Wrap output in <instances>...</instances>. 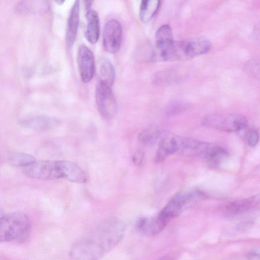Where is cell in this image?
<instances>
[{"label":"cell","instance_id":"e0dca14e","mask_svg":"<svg viewBox=\"0 0 260 260\" xmlns=\"http://www.w3.org/2000/svg\"><path fill=\"white\" fill-rule=\"evenodd\" d=\"M174 41L171 27L168 24L161 26L155 34V47L154 52L166 48Z\"/></svg>","mask_w":260,"mask_h":260},{"label":"cell","instance_id":"d4e9b609","mask_svg":"<svg viewBox=\"0 0 260 260\" xmlns=\"http://www.w3.org/2000/svg\"><path fill=\"white\" fill-rule=\"evenodd\" d=\"M247 142L248 145L254 147L257 144L259 140V135L257 131L254 129H250L246 137Z\"/></svg>","mask_w":260,"mask_h":260},{"label":"cell","instance_id":"83f0119b","mask_svg":"<svg viewBox=\"0 0 260 260\" xmlns=\"http://www.w3.org/2000/svg\"><path fill=\"white\" fill-rule=\"evenodd\" d=\"M94 0H84L85 6L86 10L90 9V6L92 4Z\"/></svg>","mask_w":260,"mask_h":260},{"label":"cell","instance_id":"5bb4252c","mask_svg":"<svg viewBox=\"0 0 260 260\" xmlns=\"http://www.w3.org/2000/svg\"><path fill=\"white\" fill-rule=\"evenodd\" d=\"M86 27L85 37L88 42L95 44L100 36V21L98 13L89 9L86 14Z\"/></svg>","mask_w":260,"mask_h":260},{"label":"cell","instance_id":"cb8c5ba5","mask_svg":"<svg viewBox=\"0 0 260 260\" xmlns=\"http://www.w3.org/2000/svg\"><path fill=\"white\" fill-rule=\"evenodd\" d=\"M189 105L183 102H176L170 104L167 108V113L169 115H177L185 111Z\"/></svg>","mask_w":260,"mask_h":260},{"label":"cell","instance_id":"9c48e42d","mask_svg":"<svg viewBox=\"0 0 260 260\" xmlns=\"http://www.w3.org/2000/svg\"><path fill=\"white\" fill-rule=\"evenodd\" d=\"M19 123L23 126L36 130H49L60 123L56 118L46 115H36L23 118Z\"/></svg>","mask_w":260,"mask_h":260},{"label":"cell","instance_id":"ba28073f","mask_svg":"<svg viewBox=\"0 0 260 260\" xmlns=\"http://www.w3.org/2000/svg\"><path fill=\"white\" fill-rule=\"evenodd\" d=\"M77 63L81 80L88 83L92 79L95 72V61L92 51L85 45L79 48Z\"/></svg>","mask_w":260,"mask_h":260},{"label":"cell","instance_id":"3957f363","mask_svg":"<svg viewBox=\"0 0 260 260\" xmlns=\"http://www.w3.org/2000/svg\"><path fill=\"white\" fill-rule=\"evenodd\" d=\"M30 231V220L23 212L11 213L0 218V242H25Z\"/></svg>","mask_w":260,"mask_h":260},{"label":"cell","instance_id":"ac0fdd59","mask_svg":"<svg viewBox=\"0 0 260 260\" xmlns=\"http://www.w3.org/2000/svg\"><path fill=\"white\" fill-rule=\"evenodd\" d=\"M180 76L175 69H166L157 72L153 76V82L158 86H166L176 82Z\"/></svg>","mask_w":260,"mask_h":260},{"label":"cell","instance_id":"7c38bea8","mask_svg":"<svg viewBox=\"0 0 260 260\" xmlns=\"http://www.w3.org/2000/svg\"><path fill=\"white\" fill-rule=\"evenodd\" d=\"M62 178L70 181L83 183L87 181V176L79 166L68 160H59Z\"/></svg>","mask_w":260,"mask_h":260},{"label":"cell","instance_id":"9a60e30c","mask_svg":"<svg viewBox=\"0 0 260 260\" xmlns=\"http://www.w3.org/2000/svg\"><path fill=\"white\" fill-rule=\"evenodd\" d=\"M176 136L165 135L161 138L157 150L155 161H163L168 156L177 152Z\"/></svg>","mask_w":260,"mask_h":260},{"label":"cell","instance_id":"ffe728a7","mask_svg":"<svg viewBox=\"0 0 260 260\" xmlns=\"http://www.w3.org/2000/svg\"><path fill=\"white\" fill-rule=\"evenodd\" d=\"M228 155V153L226 149L221 146L212 144L205 159L211 166L216 167L226 158Z\"/></svg>","mask_w":260,"mask_h":260},{"label":"cell","instance_id":"8992f818","mask_svg":"<svg viewBox=\"0 0 260 260\" xmlns=\"http://www.w3.org/2000/svg\"><path fill=\"white\" fill-rule=\"evenodd\" d=\"M27 176L41 180H54L62 178L59 160H36L23 167Z\"/></svg>","mask_w":260,"mask_h":260},{"label":"cell","instance_id":"7402d4cb","mask_svg":"<svg viewBox=\"0 0 260 260\" xmlns=\"http://www.w3.org/2000/svg\"><path fill=\"white\" fill-rule=\"evenodd\" d=\"M36 160L35 157L30 154L16 152L13 153L10 157V163L15 166L26 167Z\"/></svg>","mask_w":260,"mask_h":260},{"label":"cell","instance_id":"d6986e66","mask_svg":"<svg viewBox=\"0 0 260 260\" xmlns=\"http://www.w3.org/2000/svg\"><path fill=\"white\" fill-rule=\"evenodd\" d=\"M160 5V0H141L140 19L144 23L149 22L155 15Z\"/></svg>","mask_w":260,"mask_h":260},{"label":"cell","instance_id":"277c9868","mask_svg":"<svg viewBox=\"0 0 260 260\" xmlns=\"http://www.w3.org/2000/svg\"><path fill=\"white\" fill-rule=\"evenodd\" d=\"M202 121L207 127L228 132L243 131L248 123L247 118L238 114H210L205 116Z\"/></svg>","mask_w":260,"mask_h":260},{"label":"cell","instance_id":"2e32d148","mask_svg":"<svg viewBox=\"0 0 260 260\" xmlns=\"http://www.w3.org/2000/svg\"><path fill=\"white\" fill-rule=\"evenodd\" d=\"M98 76L99 81L111 87L115 80V72L112 64L108 60L102 58L99 60Z\"/></svg>","mask_w":260,"mask_h":260},{"label":"cell","instance_id":"44dd1931","mask_svg":"<svg viewBox=\"0 0 260 260\" xmlns=\"http://www.w3.org/2000/svg\"><path fill=\"white\" fill-rule=\"evenodd\" d=\"M161 135V132L155 127L147 128L138 135L139 140L144 144H150L156 141Z\"/></svg>","mask_w":260,"mask_h":260},{"label":"cell","instance_id":"484cf974","mask_svg":"<svg viewBox=\"0 0 260 260\" xmlns=\"http://www.w3.org/2000/svg\"><path fill=\"white\" fill-rule=\"evenodd\" d=\"M144 158V152L141 150H138L133 155V161L136 165L140 166L142 164Z\"/></svg>","mask_w":260,"mask_h":260},{"label":"cell","instance_id":"30bf717a","mask_svg":"<svg viewBox=\"0 0 260 260\" xmlns=\"http://www.w3.org/2000/svg\"><path fill=\"white\" fill-rule=\"evenodd\" d=\"M169 221V220L159 213L156 216L151 219L140 218L137 220V227L144 234L154 235L163 230Z\"/></svg>","mask_w":260,"mask_h":260},{"label":"cell","instance_id":"603a6c76","mask_svg":"<svg viewBox=\"0 0 260 260\" xmlns=\"http://www.w3.org/2000/svg\"><path fill=\"white\" fill-rule=\"evenodd\" d=\"M244 70L248 75L255 78H259V64L256 60H250L248 61L244 66Z\"/></svg>","mask_w":260,"mask_h":260},{"label":"cell","instance_id":"52a82bcc","mask_svg":"<svg viewBox=\"0 0 260 260\" xmlns=\"http://www.w3.org/2000/svg\"><path fill=\"white\" fill-rule=\"evenodd\" d=\"M122 35V26L118 21L111 19L107 22L103 31V46L108 52L114 54L119 51Z\"/></svg>","mask_w":260,"mask_h":260},{"label":"cell","instance_id":"f1b7e54d","mask_svg":"<svg viewBox=\"0 0 260 260\" xmlns=\"http://www.w3.org/2000/svg\"><path fill=\"white\" fill-rule=\"evenodd\" d=\"M66 0H54V1L58 5H61L63 4Z\"/></svg>","mask_w":260,"mask_h":260},{"label":"cell","instance_id":"4316f807","mask_svg":"<svg viewBox=\"0 0 260 260\" xmlns=\"http://www.w3.org/2000/svg\"><path fill=\"white\" fill-rule=\"evenodd\" d=\"M247 257L250 259H258L259 258V252L256 251H252L249 253L247 255Z\"/></svg>","mask_w":260,"mask_h":260},{"label":"cell","instance_id":"6da1fadb","mask_svg":"<svg viewBox=\"0 0 260 260\" xmlns=\"http://www.w3.org/2000/svg\"><path fill=\"white\" fill-rule=\"evenodd\" d=\"M125 231V225L120 219H106L74 244L71 248L70 256L76 259L101 258L120 242Z\"/></svg>","mask_w":260,"mask_h":260},{"label":"cell","instance_id":"5b68a950","mask_svg":"<svg viewBox=\"0 0 260 260\" xmlns=\"http://www.w3.org/2000/svg\"><path fill=\"white\" fill-rule=\"evenodd\" d=\"M95 102L103 118L110 120L116 115L118 107L111 87L99 81L95 88Z\"/></svg>","mask_w":260,"mask_h":260},{"label":"cell","instance_id":"4fadbf2b","mask_svg":"<svg viewBox=\"0 0 260 260\" xmlns=\"http://www.w3.org/2000/svg\"><path fill=\"white\" fill-rule=\"evenodd\" d=\"M259 194H255L245 199L238 200L228 204L226 211L230 214L237 215L246 212L259 203Z\"/></svg>","mask_w":260,"mask_h":260},{"label":"cell","instance_id":"7a4b0ae2","mask_svg":"<svg viewBox=\"0 0 260 260\" xmlns=\"http://www.w3.org/2000/svg\"><path fill=\"white\" fill-rule=\"evenodd\" d=\"M211 48L210 42L202 37L174 41L163 49L153 52V61L185 60L204 54Z\"/></svg>","mask_w":260,"mask_h":260},{"label":"cell","instance_id":"8fae6325","mask_svg":"<svg viewBox=\"0 0 260 260\" xmlns=\"http://www.w3.org/2000/svg\"><path fill=\"white\" fill-rule=\"evenodd\" d=\"M80 0H75L68 18L66 34L67 47L71 49L76 38L79 23Z\"/></svg>","mask_w":260,"mask_h":260}]
</instances>
